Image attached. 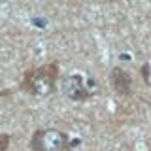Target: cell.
<instances>
[{
    "mask_svg": "<svg viewBox=\"0 0 151 151\" xmlns=\"http://www.w3.org/2000/svg\"><path fill=\"white\" fill-rule=\"evenodd\" d=\"M70 145L68 134L59 129H40L30 138L32 151H66Z\"/></svg>",
    "mask_w": 151,
    "mask_h": 151,
    "instance_id": "2",
    "label": "cell"
},
{
    "mask_svg": "<svg viewBox=\"0 0 151 151\" xmlns=\"http://www.w3.org/2000/svg\"><path fill=\"white\" fill-rule=\"evenodd\" d=\"M9 145V136L8 134H0V151H6Z\"/></svg>",
    "mask_w": 151,
    "mask_h": 151,
    "instance_id": "5",
    "label": "cell"
},
{
    "mask_svg": "<svg viewBox=\"0 0 151 151\" xmlns=\"http://www.w3.org/2000/svg\"><path fill=\"white\" fill-rule=\"evenodd\" d=\"M57 79H59V68H57V64L55 63L44 64V66H38V68L25 74L23 89L30 94H36V96H45V94L55 91Z\"/></svg>",
    "mask_w": 151,
    "mask_h": 151,
    "instance_id": "1",
    "label": "cell"
},
{
    "mask_svg": "<svg viewBox=\"0 0 151 151\" xmlns=\"http://www.w3.org/2000/svg\"><path fill=\"white\" fill-rule=\"evenodd\" d=\"M110 81H111V87L115 89L117 94H123V96H127V94L132 93V78H130V74L127 72V70L119 68V66L111 70Z\"/></svg>",
    "mask_w": 151,
    "mask_h": 151,
    "instance_id": "4",
    "label": "cell"
},
{
    "mask_svg": "<svg viewBox=\"0 0 151 151\" xmlns=\"http://www.w3.org/2000/svg\"><path fill=\"white\" fill-rule=\"evenodd\" d=\"M64 94L72 100H87L91 96V91L83 85V78L79 74H72L64 79Z\"/></svg>",
    "mask_w": 151,
    "mask_h": 151,
    "instance_id": "3",
    "label": "cell"
}]
</instances>
